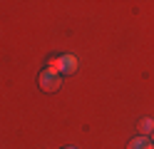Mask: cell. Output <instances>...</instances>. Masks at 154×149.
Here are the masks:
<instances>
[{
  "label": "cell",
  "mask_w": 154,
  "mask_h": 149,
  "mask_svg": "<svg viewBox=\"0 0 154 149\" xmlns=\"http://www.w3.org/2000/svg\"><path fill=\"white\" fill-rule=\"evenodd\" d=\"M129 149H154V144L149 142L147 137H137V139L129 142Z\"/></svg>",
  "instance_id": "3957f363"
},
{
  "label": "cell",
  "mask_w": 154,
  "mask_h": 149,
  "mask_svg": "<svg viewBox=\"0 0 154 149\" xmlns=\"http://www.w3.org/2000/svg\"><path fill=\"white\" fill-rule=\"evenodd\" d=\"M40 87L45 89V92H57V89H60V75L52 72V70L40 72Z\"/></svg>",
  "instance_id": "7a4b0ae2"
},
{
  "label": "cell",
  "mask_w": 154,
  "mask_h": 149,
  "mask_svg": "<svg viewBox=\"0 0 154 149\" xmlns=\"http://www.w3.org/2000/svg\"><path fill=\"white\" fill-rule=\"evenodd\" d=\"M50 70H52V72H57V75H72L75 70H77V57L62 55V57H57V60H52V62H50Z\"/></svg>",
  "instance_id": "6da1fadb"
},
{
  "label": "cell",
  "mask_w": 154,
  "mask_h": 149,
  "mask_svg": "<svg viewBox=\"0 0 154 149\" xmlns=\"http://www.w3.org/2000/svg\"><path fill=\"white\" fill-rule=\"evenodd\" d=\"M152 137H154V132H152Z\"/></svg>",
  "instance_id": "8992f818"
},
{
  "label": "cell",
  "mask_w": 154,
  "mask_h": 149,
  "mask_svg": "<svg viewBox=\"0 0 154 149\" xmlns=\"http://www.w3.org/2000/svg\"><path fill=\"white\" fill-rule=\"evenodd\" d=\"M65 149H75V147H65Z\"/></svg>",
  "instance_id": "5b68a950"
},
{
  "label": "cell",
  "mask_w": 154,
  "mask_h": 149,
  "mask_svg": "<svg viewBox=\"0 0 154 149\" xmlns=\"http://www.w3.org/2000/svg\"><path fill=\"white\" fill-rule=\"evenodd\" d=\"M139 132H142V134H152V132H154V122H152L149 117L139 119Z\"/></svg>",
  "instance_id": "277c9868"
}]
</instances>
